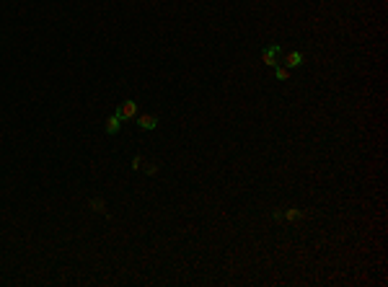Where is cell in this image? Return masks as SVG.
I'll use <instances>...</instances> for the list:
<instances>
[{
	"label": "cell",
	"instance_id": "obj_8",
	"mask_svg": "<svg viewBox=\"0 0 388 287\" xmlns=\"http://www.w3.org/2000/svg\"><path fill=\"white\" fill-rule=\"evenodd\" d=\"M132 168H143V158H140V156H135V161H132Z\"/></svg>",
	"mask_w": 388,
	"mask_h": 287
},
{
	"label": "cell",
	"instance_id": "obj_7",
	"mask_svg": "<svg viewBox=\"0 0 388 287\" xmlns=\"http://www.w3.org/2000/svg\"><path fill=\"white\" fill-rule=\"evenodd\" d=\"M300 215H303L300 210H287V220H298Z\"/></svg>",
	"mask_w": 388,
	"mask_h": 287
},
{
	"label": "cell",
	"instance_id": "obj_3",
	"mask_svg": "<svg viewBox=\"0 0 388 287\" xmlns=\"http://www.w3.org/2000/svg\"><path fill=\"white\" fill-rule=\"evenodd\" d=\"M280 62H285V68H287V70L300 68V65H303V55H300V52H285Z\"/></svg>",
	"mask_w": 388,
	"mask_h": 287
},
{
	"label": "cell",
	"instance_id": "obj_6",
	"mask_svg": "<svg viewBox=\"0 0 388 287\" xmlns=\"http://www.w3.org/2000/svg\"><path fill=\"white\" fill-rule=\"evenodd\" d=\"M275 75H277V80H287V78H290V70L285 68V65H277V68H275Z\"/></svg>",
	"mask_w": 388,
	"mask_h": 287
},
{
	"label": "cell",
	"instance_id": "obj_1",
	"mask_svg": "<svg viewBox=\"0 0 388 287\" xmlns=\"http://www.w3.org/2000/svg\"><path fill=\"white\" fill-rule=\"evenodd\" d=\"M280 57H282V47H280V44H272V47L262 50V62L267 65V68H277Z\"/></svg>",
	"mask_w": 388,
	"mask_h": 287
},
{
	"label": "cell",
	"instance_id": "obj_4",
	"mask_svg": "<svg viewBox=\"0 0 388 287\" xmlns=\"http://www.w3.org/2000/svg\"><path fill=\"white\" fill-rule=\"evenodd\" d=\"M135 119H138V127L140 129H148V132L158 127V117L155 114H140V117H135Z\"/></svg>",
	"mask_w": 388,
	"mask_h": 287
},
{
	"label": "cell",
	"instance_id": "obj_5",
	"mask_svg": "<svg viewBox=\"0 0 388 287\" xmlns=\"http://www.w3.org/2000/svg\"><path fill=\"white\" fill-rule=\"evenodd\" d=\"M119 127H122V119H119L117 114H114V117H109V119L104 122V129L109 132V135H117V132H119Z\"/></svg>",
	"mask_w": 388,
	"mask_h": 287
},
{
	"label": "cell",
	"instance_id": "obj_2",
	"mask_svg": "<svg viewBox=\"0 0 388 287\" xmlns=\"http://www.w3.org/2000/svg\"><path fill=\"white\" fill-rule=\"evenodd\" d=\"M114 114H117L122 122H130V119L138 117V104H135V101H124V104L117 106V112H114Z\"/></svg>",
	"mask_w": 388,
	"mask_h": 287
}]
</instances>
